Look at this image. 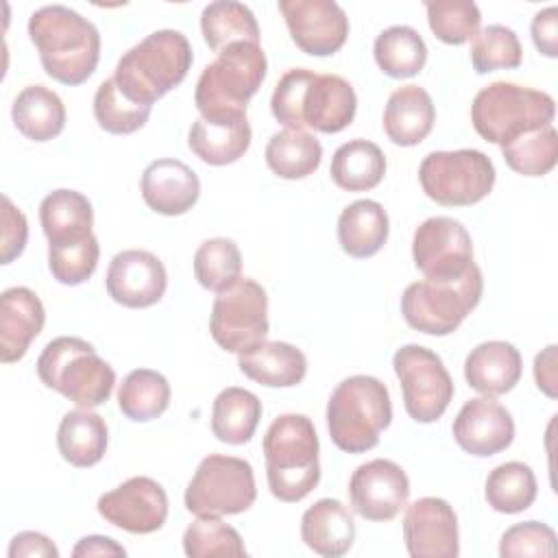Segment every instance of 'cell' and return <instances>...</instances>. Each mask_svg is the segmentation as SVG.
<instances>
[{
    "instance_id": "obj_13",
    "label": "cell",
    "mask_w": 558,
    "mask_h": 558,
    "mask_svg": "<svg viewBox=\"0 0 558 558\" xmlns=\"http://www.w3.org/2000/svg\"><path fill=\"white\" fill-rule=\"evenodd\" d=\"M209 331L216 344L229 353H242L268 336L266 290L248 277L218 292L209 314Z\"/></svg>"
},
{
    "instance_id": "obj_12",
    "label": "cell",
    "mask_w": 558,
    "mask_h": 558,
    "mask_svg": "<svg viewBox=\"0 0 558 558\" xmlns=\"http://www.w3.org/2000/svg\"><path fill=\"white\" fill-rule=\"evenodd\" d=\"M392 368L401 384L408 416L416 423L438 421L456 392L440 355L421 344H403L392 355Z\"/></svg>"
},
{
    "instance_id": "obj_48",
    "label": "cell",
    "mask_w": 558,
    "mask_h": 558,
    "mask_svg": "<svg viewBox=\"0 0 558 558\" xmlns=\"http://www.w3.org/2000/svg\"><path fill=\"white\" fill-rule=\"evenodd\" d=\"M532 41L549 59L558 57V7H547L532 17Z\"/></svg>"
},
{
    "instance_id": "obj_33",
    "label": "cell",
    "mask_w": 558,
    "mask_h": 558,
    "mask_svg": "<svg viewBox=\"0 0 558 558\" xmlns=\"http://www.w3.org/2000/svg\"><path fill=\"white\" fill-rule=\"evenodd\" d=\"M262 418V401L255 392L229 386L211 405V432L220 442L244 445L253 438Z\"/></svg>"
},
{
    "instance_id": "obj_38",
    "label": "cell",
    "mask_w": 558,
    "mask_h": 558,
    "mask_svg": "<svg viewBox=\"0 0 558 558\" xmlns=\"http://www.w3.org/2000/svg\"><path fill=\"white\" fill-rule=\"evenodd\" d=\"M538 486L534 471L519 460L495 466L484 484V497L495 512L517 514L527 510L536 499Z\"/></svg>"
},
{
    "instance_id": "obj_10",
    "label": "cell",
    "mask_w": 558,
    "mask_h": 558,
    "mask_svg": "<svg viewBox=\"0 0 558 558\" xmlns=\"http://www.w3.org/2000/svg\"><path fill=\"white\" fill-rule=\"evenodd\" d=\"M497 172L488 155L475 148L434 150L418 166V181L427 198L442 207H469L484 201Z\"/></svg>"
},
{
    "instance_id": "obj_32",
    "label": "cell",
    "mask_w": 558,
    "mask_h": 558,
    "mask_svg": "<svg viewBox=\"0 0 558 558\" xmlns=\"http://www.w3.org/2000/svg\"><path fill=\"white\" fill-rule=\"evenodd\" d=\"M39 222L48 244H59L92 233L94 209L85 194L61 187L44 196L39 205Z\"/></svg>"
},
{
    "instance_id": "obj_4",
    "label": "cell",
    "mask_w": 558,
    "mask_h": 558,
    "mask_svg": "<svg viewBox=\"0 0 558 558\" xmlns=\"http://www.w3.org/2000/svg\"><path fill=\"white\" fill-rule=\"evenodd\" d=\"M192 61L187 37L179 31L161 28L129 48L111 78L129 100L153 107L155 100L183 83Z\"/></svg>"
},
{
    "instance_id": "obj_46",
    "label": "cell",
    "mask_w": 558,
    "mask_h": 558,
    "mask_svg": "<svg viewBox=\"0 0 558 558\" xmlns=\"http://www.w3.org/2000/svg\"><path fill=\"white\" fill-rule=\"evenodd\" d=\"M556 554V532L543 521L510 525L499 541L501 558H538Z\"/></svg>"
},
{
    "instance_id": "obj_24",
    "label": "cell",
    "mask_w": 558,
    "mask_h": 558,
    "mask_svg": "<svg viewBox=\"0 0 558 558\" xmlns=\"http://www.w3.org/2000/svg\"><path fill=\"white\" fill-rule=\"evenodd\" d=\"M251 124L246 113L227 118H198L187 133L190 150L209 166L235 163L251 146Z\"/></svg>"
},
{
    "instance_id": "obj_5",
    "label": "cell",
    "mask_w": 558,
    "mask_h": 558,
    "mask_svg": "<svg viewBox=\"0 0 558 558\" xmlns=\"http://www.w3.org/2000/svg\"><path fill=\"white\" fill-rule=\"evenodd\" d=\"M392 421L390 392L371 375L342 379L327 401V429L331 442L344 453H364L379 442Z\"/></svg>"
},
{
    "instance_id": "obj_34",
    "label": "cell",
    "mask_w": 558,
    "mask_h": 558,
    "mask_svg": "<svg viewBox=\"0 0 558 558\" xmlns=\"http://www.w3.org/2000/svg\"><path fill=\"white\" fill-rule=\"evenodd\" d=\"M268 168L288 181L305 179L318 170L323 146L316 135L301 129H283L270 135L264 150Z\"/></svg>"
},
{
    "instance_id": "obj_15",
    "label": "cell",
    "mask_w": 558,
    "mask_h": 558,
    "mask_svg": "<svg viewBox=\"0 0 558 558\" xmlns=\"http://www.w3.org/2000/svg\"><path fill=\"white\" fill-rule=\"evenodd\" d=\"M98 514L131 534H153L168 519V495L159 482L135 475L98 497Z\"/></svg>"
},
{
    "instance_id": "obj_8",
    "label": "cell",
    "mask_w": 558,
    "mask_h": 558,
    "mask_svg": "<svg viewBox=\"0 0 558 558\" xmlns=\"http://www.w3.org/2000/svg\"><path fill=\"white\" fill-rule=\"evenodd\" d=\"M556 116L554 98L534 87L495 81L482 87L471 105V122L477 135L506 146L523 133L549 126Z\"/></svg>"
},
{
    "instance_id": "obj_19",
    "label": "cell",
    "mask_w": 558,
    "mask_h": 558,
    "mask_svg": "<svg viewBox=\"0 0 558 558\" xmlns=\"http://www.w3.org/2000/svg\"><path fill=\"white\" fill-rule=\"evenodd\" d=\"M403 541L412 558H456L460 554L456 510L440 497L416 499L403 514Z\"/></svg>"
},
{
    "instance_id": "obj_49",
    "label": "cell",
    "mask_w": 558,
    "mask_h": 558,
    "mask_svg": "<svg viewBox=\"0 0 558 558\" xmlns=\"http://www.w3.org/2000/svg\"><path fill=\"white\" fill-rule=\"evenodd\" d=\"M59 558V549L54 547V543L41 534V532H20L11 538L9 545V558Z\"/></svg>"
},
{
    "instance_id": "obj_51",
    "label": "cell",
    "mask_w": 558,
    "mask_h": 558,
    "mask_svg": "<svg viewBox=\"0 0 558 558\" xmlns=\"http://www.w3.org/2000/svg\"><path fill=\"white\" fill-rule=\"evenodd\" d=\"M74 558H94V556H126V549L116 543L109 536H100V534H92V536H83L74 549H72Z\"/></svg>"
},
{
    "instance_id": "obj_22",
    "label": "cell",
    "mask_w": 558,
    "mask_h": 558,
    "mask_svg": "<svg viewBox=\"0 0 558 558\" xmlns=\"http://www.w3.org/2000/svg\"><path fill=\"white\" fill-rule=\"evenodd\" d=\"M46 310L39 296L24 286L7 288L0 294V360L20 362L31 342L41 333Z\"/></svg>"
},
{
    "instance_id": "obj_20",
    "label": "cell",
    "mask_w": 558,
    "mask_h": 558,
    "mask_svg": "<svg viewBox=\"0 0 558 558\" xmlns=\"http://www.w3.org/2000/svg\"><path fill=\"white\" fill-rule=\"evenodd\" d=\"M458 447L475 458H490L514 440L512 414L495 397L466 401L451 425Z\"/></svg>"
},
{
    "instance_id": "obj_47",
    "label": "cell",
    "mask_w": 558,
    "mask_h": 558,
    "mask_svg": "<svg viewBox=\"0 0 558 558\" xmlns=\"http://www.w3.org/2000/svg\"><path fill=\"white\" fill-rule=\"evenodd\" d=\"M28 240L26 216L13 205V201L2 196V238H0V264H11L24 253Z\"/></svg>"
},
{
    "instance_id": "obj_3",
    "label": "cell",
    "mask_w": 558,
    "mask_h": 558,
    "mask_svg": "<svg viewBox=\"0 0 558 558\" xmlns=\"http://www.w3.org/2000/svg\"><path fill=\"white\" fill-rule=\"evenodd\" d=\"M266 480L272 497L286 504L305 499L320 482L318 436L305 414H281L264 434Z\"/></svg>"
},
{
    "instance_id": "obj_40",
    "label": "cell",
    "mask_w": 558,
    "mask_h": 558,
    "mask_svg": "<svg viewBox=\"0 0 558 558\" xmlns=\"http://www.w3.org/2000/svg\"><path fill=\"white\" fill-rule=\"evenodd\" d=\"M501 157L510 170L523 177H545L558 161V133L554 124L519 135L501 146Z\"/></svg>"
},
{
    "instance_id": "obj_50",
    "label": "cell",
    "mask_w": 558,
    "mask_h": 558,
    "mask_svg": "<svg viewBox=\"0 0 558 558\" xmlns=\"http://www.w3.org/2000/svg\"><path fill=\"white\" fill-rule=\"evenodd\" d=\"M534 379L543 395L556 399V344L545 347L534 357Z\"/></svg>"
},
{
    "instance_id": "obj_23",
    "label": "cell",
    "mask_w": 558,
    "mask_h": 558,
    "mask_svg": "<svg viewBox=\"0 0 558 558\" xmlns=\"http://www.w3.org/2000/svg\"><path fill=\"white\" fill-rule=\"evenodd\" d=\"M523 373V360L514 344L506 340L480 342L464 360L466 384L484 397L510 392Z\"/></svg>"
},
{
    "instance_id": "obj_17",
    "label": "cell",
    "mask_w": 558,
    "mask_h": 558,
    "mask_svg": "<svg viewBox=\"0 0 558 558\" xmlns=\"http://www.w3.org/2000/svg\"><path fill=\"white\" fill-rule=\"evenodd\" d=\"M410 480L405 471L386 458L360 464L349 480V501L366 521H390L408 506Z\"/></svg>"
},
{
    "instance_id": "obj_44",
    "label": "cell",
    "mask_w": 558,
    "mask_h": 558,
    "mask_svg": "<svg viewBox=\"0 0 558 558\" xmlns=\"http://www.w3.org/2000/svg\"><path fill=\"white\" fill-rule=\"evenodd\" d=\"M98 257L100 246L94 233L59 244H48V268L52 277L63 286L85 283L94 275Z\"/></svg>"
},
{
    "instance_id": "obj_37",
    "label": "cell",
    "mask_w": 558,
    "mask_h": 558,
    "mask_svg": "<svg viewBox=\"0 0 558 558\" xmlns=\"http://www.w3.org/2000/svg\"><path fill=\"white\" fill-rule=\"evenodd\" d=\"M170 395V384L159 371L135 368L120 384L118 408L129 421L146 423L168 410Z\"/></svg>"
},
{
    "instance_id": "obj_14",
    "label": "cell",
    "mask_w": 558,
    "mask_h": 558,
    "mask_svg": "<svg viewBox=\"0 0 558 558\" xmlns=\"http://www.w3.org/2000/svg\"><path fill=\"white\" fill-rule=\"evenodd\" d=\"M412 259L425 279H458L475 264L473 240L460 220L432 216L414 231Z\"/></svg>"
},
{
    "instance_id": "obj_42",
    "label": "cell",
    "mask_w": 558,
    "mask_h": 558,
    "mask_svg": "<svg viewBox=\"0 0 558 558\" xmlns=\"http://www.w3.org/2000/svg\"><path fill=\"white\" fill-rule=\"evenodd\" d=\"M523 61V48L517 33L504 24H488L471 39V63L477 74L495 70H514Z\"/></svg>"
},
{
    "instance_id": "obj_9",
    "label": "cell",
    "mask_w": 558,
    "mask_h": 558,
    "mask_svg": "<svg viewBox=\"0 0 558 558\" xmlns=\"http://www.w3.org/2000/svg\"><path fill=\"white\" fill-rule=\"evenodd\" d=\"M484 292V277L477 264L458 279H423L410 283L401 294L405 323L427 336H449L477 307Z\"/></svg>"
},
{
    "instance_id": "obj_35",
    "label": "cell",
    "mask_w": 558,
    "mask_h": 558,
    "mask_svg": "<svg viewBox=\"0 0 558 558\" xmlns=\"http://www.w3.org/2000/svg\"><path fill=\"white\" fill-rule=\"evenodd\" d=\"M373 57L386 76L410 78L425 68L427 46L418 31L405 24H397L375 37Z\"/></svg>"
},
{
    "instance_id": "obj_16",
    "label": "cell",
    "mask_w": 558,
    "mask_h": 558,
    "mask_svg": "<svg viewBox=\"0 0 558 558\" xmlns=\"http://www.w3.org/2000/svg\"><path fill=\"white\" fill-rule=\"evenodd\" d=\"M296 48L312 57L338 52L349 37V17L333 0H279L277 2Z\"/></svg>"
},
{
    "instance_id": "obj_41",
    "label": "cell",
    "mask_w": 558,
    "mask_h": 558,
    "mask_svg": "<svg viewBox=\"0 0 558 558\" xmlns=\"http://www.w3.org/2000/svg\"><path fill=\"white\" fill-rule=\"evenodd\" d=\"M148 105H137L129 100L116 85L113 78H107L98 85L94 94V118L98 126L111 135H129L140 131L150 118Z\"/></svg>"
},
{
    "instance_id": "obj_25",
    "label": "cell",
    "mask_w": 558,
    "mask_h": 558,
    "mask_svg": "<svg viewBox=\"0 0 558 558\" xmlns=\"http://www.w3.org/2000/svg\"><path fill=\"white\" fill-rule=\"evenodd\" d=\"M240 371L268 388H292L307 375V357L301 349L281 340H262L238 353Z\"/></svg>"
},
{
    "instance_id": "obj_31",
    "label": "cell",
    "mask_w": 558,
    "mask_h": 558,
    "mask_svg": "<svg viewBox=\"0 0 558 558\" xmlns=\"http://www.w3.org/2000/svg\"><path fill=\"white\" fill-rule=\"evenodd\" d=\"M329 174L340 190L366 192L381 183L386 174V157L377 144L355 137L336 148Z\"/></svg>"
},
{
    "instance_id": "obj_7",
    "label": "cell",
    "mask_w": 558,
    "mask_h": 558,
    "mask_svg": "<svg viewBox=\"0 0 558 558\" xmlns=\"http://www.w3.org/2000/svg\"><path fill=\"white\" fill-rule=\"evenodd\" d=\"M37 375L46 388L87 410L109 401L116 386L111 364L87 340L76 336L50 340L37 357Z\"/></svg>"
},
{
    "instance_id": "obj_39",
    "label": "cell",
    "mask_w": 558,
    "mask_h": 558,
    "mask_svg": "<svg viewBox=\"0 0 558 558\" xmlns=\"http://www.w3.org/2000/svg\"><path fill=\"white\" fill-rule=\"evenodd\" d=\"M194 277L209 292H222L242 279V253L229 238L205 240L194 253Z\"/></svg>"
},
{
    "instance_id": "obj_11",
    "label": "cell",
    "mask_w": 558,
    "mask_h": 558,
    "mask_svg": "<svg viewBox=\"0 0 558 558\" xmlns=\"http://www.w3.org/2000/svg\"><path fill=\"white\" fill-rule=\"evenodd\" d=\"M255 497V475L246 460L209 453L198 462L183 501L196 517H225L246 512Z\"/></svg>"
},
{
    "instance_id": "obj_1",
    "label": "cell",
    "mask_w": 558,
    "mask_h": 558,
    "mask_svg": "<svg viewBox=\"0 0 558 558\" xmlns=\"http://www.w3.org/2000/svg\"><path fill=\"white\" fill-rule=\"evenodd\" d=\"M270 111L286 129L340 133L355 118L357 96L353 85L338 74L292 68L277 81Z\"/></svg>"
},
{
    "instance_id": "obj_29",
    "label": "cell",
    "mask_w": 558,
    "mask_h": 558,
    "mask_svg": "<svg viewBox=\"0 0 558 558\" xmlns=\"http://www.w3.org/2000/svg\"><path fill=\"white\" fill-rule=\"evenodd\" d=\"M390 222L386 209L371 198H360L347 205L338 218L340 248L355 259H366L379 253L388 240Z\"/></svg>"
},
{
    "instance_id": "obj_43",
    "label": "cell",
    "mask_w": 558,
    "mask_h": 558,
    "mask_svg": "<svg viewBox=\"0 0 558 558\" xmlns=\"http://www.w3.org/2000/svg\"><path fill=\"white\" fill-rule=\"evenodd\" d=\"M183 551L190 558L246 556L240 532L220 521V517H196L183 532Z\"/></svg>"
},
{
    "instance_id": "obj_30",
    "label": "cell",
    "mask_w": 558,
    "mask_h": 558,
    "mask_svg": "<svg viewBox=\"0 0 558 558\" xmlns=\"http://www.w3.org/2000/svg\"><path fill=\"white\" fill-rule=\"evenodd\" d=\"M11 118L26 140L50 142L65 126V105L46 85H28L15 96Z\"/></svg>"
},
{
    "instance_id": "obj_45",
    "label": "cell",
    "mask_w": 558,
    "mask_h": 558,
    "mask_svg": "<svg viewBox=\"0 0 558 558\" xmlns=\"http://www.w3.org/2000/svg\"><path fill=\"white\" fill-rule=\"evenodd\" d=\"M427 24L436 39L449 46H462L480 31L482 13L471 0L425 2Z\"/></svg>"
},
{
    "instance_id": "obj_6",
    "label": "cell",
    "mask_w": 558,
    "mask_h": 558,
    "mask_svg": "<svg viewBox=\"0 0 558 558\" xmlns=\"http://www.w3.org/2000/svg\"><path fill=\"white\" fill-rule=\"evenodd\" d=\"M266 52L259 44L235 41L205 65L196 81L194 105L203 118L246 113L248 100L266 78Z\"/></svg>"
},
{
    "instance_id": "obj_26",
    "label": "cell",
    "mask_w": 558,
    "mask_h": 558,
    "mask_svg": "<svg viewBox=\"0 0 558 558\" xmlns=\"http://www.w3.org/2000/svg\"><path fill=\"white\" fill-rule=\"evenodd\" d=\"M301 541L318 556H344L355 541L351 512L338 499H318L301 517Z\"/></svg>"
},
{
    "instance_id": "obj_18",
    "label": "cell",
    "mask_w": 558,
    "mask_h": 558,
    "mask_svg": "<svg viewBox=\"0 0 558 558\" xmlns=\"http://www.w3.org/2000/svg\"><path fill=\"white\" fill-rule=\"evenodd\" d=\"M105 286L107 294L118 305L142 310L163 299L168 272L155 253L144 248H126L111 257Z\"/></svg>"
},
{
    "instance_id": "obj_2",
    "label": "cell",
    "mask_w": 558,
    "mask_h": 558,
    "mask_svg": "<svg viewBox=\"0 0 558 558\" xmlns=\"http://www.w3.org/2000/svg\"><path fill=\"white\" fill-rule=\"evenodd\" d=\"M28 37L39 52L41 68L63 85L85 83L100 59L98 28L63 4H48L28 17Z\"/></svg>"
},
{
    "instance_id": "obj_28",
    "label": "cell",
    "mask_w": 558,
    "mask_h": 558,
    "mask_svg": "<svg viewBox=\"0 0 558 558\" xmlns=\"http://www.w3.org/2000/svg\"><path fill=\"white\" fill-rule=\"evenodd\" d=\"M107 442L109 429L100 414L87 408H76L63 414L57 429V447L68 464L76 469L98 464L107 453Z\"/></svg>"
},
{
    "instance_id": "obj_27",
    "label": "cell",
    "mask_w": 558,
    "mask_h": 558,
    "mask_svg": "<svg viewBox=\"0 0 558 558\" xmlns=\"http://www.w3.org/2000/svg\"><path fill=\"white\" fill-rule=\"evenodd\" d=\"M436 107L432 96L418 85L397 87L384 109V131L397 146H416L434 129Z\"/></svg>"
},
{
    "instance_id": "obj_36",
    "label": "cell",
    "mask_w": 558,
    "mask_h": 558,
    "mask_svg": "<svg viewBox=\"0 0 558 558\" xmlns=\"http://www.w3.org/2000/svg\"><path fill=\"white\" fill-rule=\"evenodd\" d=\"M201 33L214 52L235 41L259 44V26L253 11L235 0L209 2L201 13Z\"/></svg>"
},
{
    "instance_id": "obj_21",
    "label": "cell",
    "mask_w": 558,
    "mask_h": 558,
    "mask_svg": "<svg viewBox=\"0 0 558 558\" xmlns=\"http://www.w3.org/2000/svg\"><path fill=\"white\" fill-rule=\"evenodd\" d=\"M140 190L144 203L155 214L181 216L196 205L201 181L187 163L163 157L144 168Z\"/></svg>"
}]
</instances>
